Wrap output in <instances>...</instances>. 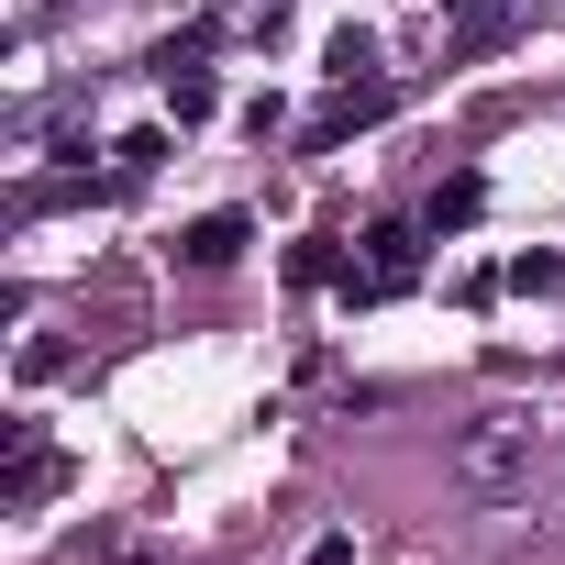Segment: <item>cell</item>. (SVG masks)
I'll return each instance as SVG.
<instances>
[{
	"instance_id": "cell-1",
	"label": "cell",
	"mask_w": 565,
	"mask_h": 565,
	"mask_svg": "<svg viewBox=\"0 0 565 565\" xmlns=\"http://www.w3.org/2000/svg\"><path fill=\"white\" fill-rule=\"evenodd\" d=\"M422 233L433 222H377L366 233V255L344 266V311H377V300H411L422 289Z\"/></svg>"
},
{
	"instance_id": "cell-2",
	"label": "cell",
	"mask_w": 565,
	"mask_h": 565,
	"mask_svg": "<svg viewBox=\"0 0 565 565\" xmlns=\"http://www.w3.org/2000/svg\"><path fill=\"white\" fill-rule=\"evenodd\" d=\"M388 100H399L388 78H333V100H322V122H311V145H344V134H366V122H377Z\"/></svg>"
},
{
	"instance_id": "cell-3",
	"label": "cell",
	"mask_w": 565,
	"mask_h": 565,
	"mask_svg": "<svg viewBox=\"0 0 565 565\" xmlns=\"http://www.w3.org/2000/svg\"><path fill=\"white\" fill-rule=\"evenodd\" d=\"M521 455H532V422H488V433H466V455H455V466H466L477 488H510V466H521Z\"/></svg>"
},
{
	"instance_id": "cell-4",
	"label": "cell",
	"mask_w": 565,
	"mask_h": 565,
	"mask_svg": "<svg viewBox=\"0 0 565 565\" xmlns=\"http://www.w3.org/2000/svg\"><path fill=\"white\" fill-rule=\"evenodd\" d=\"M45 488H67V466H56V455L34 444V422H23V433H12V477H0V499H12V510H34Z\"/></svg>"
},
{
	"instance_id": "cell-5",
	"label": "cell",
	"mask_w": 565,
	"mask_h": 565,
	"mask_svg": "<svg viewBox=\"0 0 565 565\" xmlns=\"http://www.w3.org/2000/svg\"><path fill=\"white\" fill-rule=\"evenodd\" d=\"M244 244H255V222H244V211H200V222L178 233V255H189V266H233Z\"/></svg>"
},
{
	"instance_id": "cell-6",
	"label": "cell",
	"mask_w": 565,
	"mask_h": 565,
	"mask_svg": "<svg viewBox=\"0 0 565 565\" xmlns=\"http://www.w3.org/2000/svg\"><path fill=\"white\" fill-rule=\"evenodd\" d=\"M477 211H488V178H444V189L422 200V222H433V233H466Z\"/></svg>"
},
{
	"instance_id": "cell-7",
	"label": "cell",
	"mask_w": 565,
	"mask_h": 565,
	"mask_svg": "<svg viewBox=\"0 0 565 565\" xmlns=\"http://www.w3.org/2000/svg\"><path fill=\"white\" fill-rule=\"evenodd\" d=\"M211 100H222L211 67H167V111H178V122H211Z\"/></svg>"
},
{
	"instance_id": "cell-8",
	"label": "cell",
	"mask_w": 565,
	"mask_h": 565,
	"mask_svg": "<svg viewBox=\"0 0 565 565\" xmlns=\"http://www.w3.org/2000/svg\"><path fill=\"white\" fill-rule=\"evenodd\" d=\"M289 277H300V289H344V255H333V244H300Z\"/></svg>"
},
{
	"instance_id": "cell-9",
	"label": "cell",
	"mask_w": 565,
	"mask_h": 565,
	"mask_svg": "<svg viewBox=\"0 0 565 565\" xmlns=\"http://www.w3.org/2000/svg\"><path fill=\"white\" fill-rule=\"evenodd\" d=\"M333 78H377V34H333Z\"/></svg>"
},
{
	"instance_id": "cell-10",
	"label": "cell",
	"mask_w": 565,
	"mask_h": 565,
	"mask_svg": "<svg viewBox=\"0 0 565 565\" xmlns=\"http://www.w3.org/2000/svg\"><path fill=\"white\" fill-rule=\"evenodd\" d=\"M510 289H565V255H510Z\"/></svg>"
},
{
	"instance_id": "cell-11",
	"label": "cell",
	"mask_w": 565,
	"mask_h": 565,
	"mask_svg": "<svg viewBox=\"0 0 565 565\" xmlns=\"http://www.w3.org/2000/svg\"><path fill=\"white\" fill-rule=\"evenodd\" d=\"M311 565H355V543H344V532H322V543H311Z\"/></svg>"
}]
</instances>
